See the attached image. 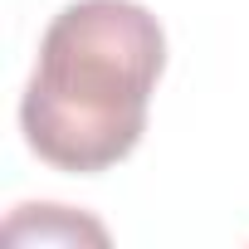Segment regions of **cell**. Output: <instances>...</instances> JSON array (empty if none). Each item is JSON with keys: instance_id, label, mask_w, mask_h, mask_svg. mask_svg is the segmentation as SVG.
<instances>
[{"instance_id": "7a4b0ae2", "label": "cell", "mask_w": 249, "mask_h": 249, "mask_svg": "<svg viewBox=\"0 0 249 249\" xmlns=\"http://www.w3.org/2000/svg\"><path fill=\"white\" fill-rule=\"evenodd\" d=\"M5 239L15 244H78V239H93V244H107V230L69 205H20L10 220H5Z\"/></svg>"}, {"instance_id": "6da1fadb", "label": "cell", "mask_w": 249, "mask_h": 249, "mask_svg": "<svg viewBox=\"0 0 249 249\" xmlns=\"http://www.w3.org/2000/svg\"><path fill=\"white\" fill-rule=\"evenodd\" d=\"M166 69V35L137 0H73L44 39L20 98V127L59 171H107L147 132V103Z\"/></svg>"}]
</instances>
